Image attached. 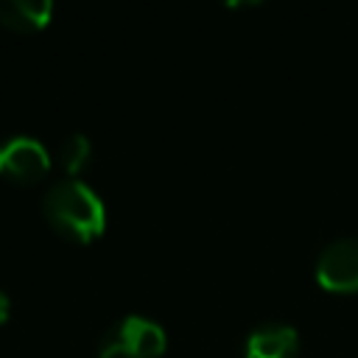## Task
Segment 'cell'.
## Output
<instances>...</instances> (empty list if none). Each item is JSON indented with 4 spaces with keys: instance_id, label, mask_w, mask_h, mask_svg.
Masks as SVG:
<instances>
[{
    "instance_id": "1",
    "label": "cell",
    "mask_w": 358,
    "mask_h": 358,
    "mask_svg": "<svg viewBox=\"0 0 358 358\" xmlns=\"http://www.w3.org/2000/svg\"><path fill=\"white\" fill-rule=\"evenodd\" d=\"M42 213L59 235L76 243L98 238L106 227L103 199L78 176L53 182L42 196Z\"/></svg>"
},
{
    "instance_id": "5",
    "label": "cell",
    "mask_w": 358,
    "mask_h": 358,
    "mask_svg": "<svg viewBox=\"0 0 358 358\" xmlns=\"http://www.w3.org/2000/svg\"><path fill=\"white\" fill-rule=\"evenodd\" d=\"M299 333L288 322H263L246 336L243 358H296Z\"/></svg>"
},
{
    "instance_id": "6",
    "label": "cell",
    "mask_w": 358,
    "mask_h": 358,
    "mask_svg": "<svg viewBox=\"0 0 358 358\" xmlns=\"http://www.w3.org/2000/svg\"><path fill=\"white\" fill-rule=\"evenodd\" d=\"M50 14H53L50 0H0V22L22 34L42 31L50 22Z\"/></svg>"
},
{
    "instance_id": "2",
    "label": "cell",
    "mask_w": 358,
    "mask_h": 358,
    "mask_svg": "<svg viewBox=\"0 0 358 358\" xmlns=\"http://www.w3.org/2000/svg\"><path fill=\"white\" fill-rule=\"evenodd\" d=\"M168 347V336L159 322L129 313L112 322L98 344V358H159Z\"/></svg>"
},
{
    "instance_id": "7",
    "label": "cell",
    "mask_w": 358,
    "mask_h": 358,
    "mask_svg": "<svg viewBox=\"0 0 358 358\" xmlns=\"http://www.w3.org/2000/svg\"><path fill=\"white\" fill-rule=\"evenodd\" d=\"M90 154H92V143L84 131H70L62 143H59V162L67 173H81L84 165L90 162Z\"/></svg>"
},
{
    "instance_id": "3",
    "label": "cell",
    "mask_w": 358,
    "mask_h": 358,
    "mask_svg": "<svg viewBox=\"0 0 358 358\" xmlns=\"http://www.w3.org/2000/svg\"><path fill=\"white\" fill-rule=\"evenodd\" d=\"M316 282L333 294L358 291V235L330 241L316 257Z\"/></svg>"
},
{
    "instance_id": "4",
    "label": "cell",
    "mask_w": 358,
    "mask_h": 358,
    "mask_svg": "<svg viewBox=\"0 0 358 358\" xmlns=\"http://www.w3.org/2000/svg\"><path fill=\"white\" fill-rule=\"evenodd\" d=\"M50 171V154L42 140L31 134H14L0 143V173L11 182H36Z\"/></svg>"
},
{
    "instance_id": "8",
    "label": "cell",
    "mask_w": 358,
    "mask_h": 358,
    "mask_svg": "<svg viewBox=\"0 0 358 358\" xmlns=\"http://www.w3.org/2000/svg\"><path fill=\"white\" fill-rule=\"evenodd\" d=\"M8 310H11V299L6 296V291L0 288V324L8 319Z\"/></svg>"
}]
</instances>
